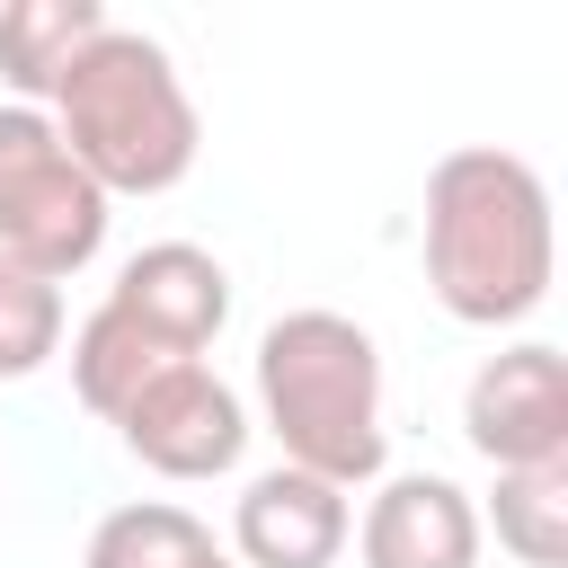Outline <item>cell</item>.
I'll use <instances>...</instances> for the list:
<instances>
[{"label":"cell","mask_w":568,"mask_h":568,"mask_svg":"<svg viewBox=\"0 0 568 568\" xmlns=\"http://www.w3.org/2000/svg\"><path fill=\"white\" fill-rule=\"evenodd\" d=\"M160 364H186V355L151 346V337H142V328H133L115 302H98V311L71 328V390H80V399H89L106 426L124 417V399H133V390H142Z\"/></svg>","instance_id":"8fae6325"},{"label":"cell","mask_w":568,"mask_h":568,"mask_svg":"<svg viewBox=\"0 0 568 568\" xmlns=\"http://www.w3.org/2000/svg\"><path fill=\"white\" fill-rule=\"evenodd\" d=\"M488 524H497V550H515L524 568H568V462L497 470Z\"/></svg>","instance_id":"4fadbf2b"},{"label":"cell","mask_w":568,"mask_h":568,"mask_svg":"<svg viewBox=\"0 0 568 568\" xmlns=\"http://www.w3.org/2000/svg\"><path fill=\"white\" fill-rule=\"evenodd\" d=\"M213 568H231V559H213Z\"/></svg>","instance_id":"9a60e30c"},{"label":"cell","mask_w":568,"mask_h":568,"mask_svg":"<svg viewBox=\"0 0 568 568\" xmlns=\"http://www.w3.org/2000/svg\"><path fill=\"white\" fill-rule=\"evenodd\" d=\"M550 186L497 142H462L426 178V284L462 328H515L550 293Z\"/></svg>","instance_id":"6da1fadb"},{"label":"cell","mask_w":568,"mask_h":568,"mask_svg":"<svg viewBox=\"0 0 568 568\" xmlns=\"http://www.w3.org/2000/svg\"><path fill=\"white\" fill-rule=\"evenodd\" d=\"M257 408L293 470L328 488L382 479L390 426H382V346L346 311H284L257 337Z\"/></svg>","instance_id":"3957f363"},{"label":"cell","mask_w":568,"mask_h":568,"mask_svg":"<svg viewBox=\"0 0 568 568\" xmlns=\"http://www.w3.org/2000/svg\"><path fill=\"white\" fill-rule=\"evenodd\" d=\"M106 248V195L62 151L44 106H0V257L62 284Z\"/></svg>","instance_id":"277c9868"},{"label":"cell","mask_w":568,"mask_h":568,"mask_svg":"<svg viewBox=\"0 0 568 568\" xmlns=\"http://www.w3.org/2000/svg\"><path fill=\"white\" fill-rule=\"evenodd\" d=\"M364 568H479V506L444 470H399L373 488L355 524Z\"/></svg>","instance_id":"ba28073f"},{"label":"cell","mask_w":568,"mask_h":568,"mask_svg":"<svg viewBox=\"0 0 568 568\" xmlns=\"http://www.w3.org/2000/svg\"><path fill=\"white\" fill-rule=\"evenodd\" d=\"M222 550H213V532L186 515V506H169V497H133V506H115L98 532H89V559L80 568H213Z\"/></svg>","instance_id":"7c38bea8"},{"label":"cell","mask_w":568,"mask_h":568,"mask_svg":"<svg viewBox=\"0 0 568 568\" xmlns=\"http://www.w3.org/2000/svg\"><path fill=\"white\" fill-rule=\"evenodd\" d=\"M62 355V284L0 257V382H27Z\"/></svg>","instance_id":"5bb4252c"},{"label":"cell","mask_w":568,"mask_h":568,"mask_svg":"<svg viewBox=\"0 0 568 568\" xmlns=\"http://www.w3.org/2000/svg\"><path fill=\"white\" fill-rule=\"evenodd\" d=\"M462 435L479 462L497 470H541V462H568V364L559 346H506L470 373L462 390Z\"/></svg>","instance_id":"8992f818"},{"label":"cell","mask_w":568,"mask_h":568,"mask_svg":"<svg viewBox=\"0 0 568 568\" xmlns=\"http://www.w3.org/2000/svg\"><path fill=\"white\" fill-rule=\"evenodd\" d=\"M115 435H124V453H133L142 470H160V479H222V470L248 453V408H240V390H231L213 364H160V373L124 399Z\"/></svg>","instance_id":"5b68a950"},{"label":"cell","mask_w":568,"mask_h":568,"mask_svg":"<svg viewBox=\"0 0 568 568\" xmlns=\"http://www.w3.org/2000/svg\"><path fill=\"white\" fill-rule=\"evenodd\" d=\"M346 532H355L346 488H328V479H311L293 462L257 470L240 488V506H231V541H240L248 568H337Z\"/></svg>","instance_id":"9c48e42d"},{"label":"cell","mask_w":568,"mask_h":568,"mask_svg":"<svg viewBox=\"0 0 568 568\" xmlns=\"http://www.w3.org/2000/svg\"><path fill=\"white\" fill-rule=\"evenodd\" d=\"M106 302H115L151 346H169V355L195 364V355L222 337V320H231V275H222V257L195 248V240H151V248L124 257V275L106 284Z\"/></svg>","instance_id":"52a82bcc"},{"label":"cell","mask_w":568,"mask_h":568,"mask_svg":"<svg viewBox=\"0 0 568 568\" xmlns=\"http://www.w3.org/2000/svg\"><path fill=\"white\" fill-rule=\"evenodd\" d=\"M53 133L62 151L89 169V186L115 204V195H169L186 169H195V98L178 80V62L142 36V27H115L62 71L53 89Z\"/></svg>","instance_id":"7a4b0ae2"},{"label":"cell","mask_w":568,"mask_h":568,"mask_svg":"<svg viewBox=\"0 0 568 568\" xmlns=\"http://www.w3.org/2000/svg\"><path fill=\"white\" fill-rule=\"evenodd\" d=\"M98 36H106L98 0H18V9H0V80L18 89V106H36L62 89V71Z\"/></svg>","instance_id":"30bf717a"}]
</instances>
